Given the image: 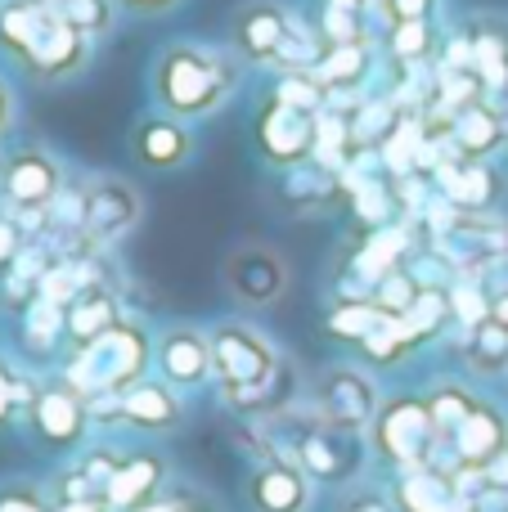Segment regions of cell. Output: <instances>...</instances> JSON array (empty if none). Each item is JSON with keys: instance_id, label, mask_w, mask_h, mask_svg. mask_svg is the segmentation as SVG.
I'll return each mask as SVG.
<instances>
[{"instance_id": "cell-30", "label": "cell", "mask_w": 508, "mask_h": 512, "mask_svg": "<svg viewBox=\"0 0 508 512\" xmlns=\"http://www.w3.org/2000/svg\"><path fill=\"white\" fill-rule=\"evenodd\" d=\"M464 364L473 378H508V328L495 319L464 333Z\"/></svg>"}, {"instance_id": "cell-31", "label": "cell", "mask_w": 508, "mask_h": 512, "mask_svg": "<svg viewBox=\"0 0 508 512\" xmlns=\"http://www.w3.org/2000/svg\"><path fill=\"white\" fill-rule=\"evenodd\" d=\"M338 171L329 167H293V171H279V194L293 212H311V207H324L329 198H338Z\"/></svg>"}, {"instance_id": "cell-18", "label": "cell", "mask_w": 508, "mask_h": 512, "mask_svg": "<svg viewBox=\"0 0 508 512\" xmlns=\"http://www.w3.org/2000/svg\"><path fill=\"white\" fill-rule=\"evenodd\" d=\"M248 508L252 512H311L315 481L293 463V454H270L248 472Z\"/></svg>"}, {"instance_id": "cell-48", "label": "cell", "mask_w": 508, "mask_h": 512, "mask_svg": "<svg viewBox=\"0 0 508 512\" xmlns=\"http://www.w3.org/2000/svg\"><path fill=\"white\" fill-rule=\"evenodd\" d=\"M50 512H113L108 499H68V504H50Z\"/></svg>"}, {"instance_id": "cell-10", "label": "cell", "mask_w": 508, "mask_h": 512, "mask_svg": "<svg viewBox=\"0 0 508 512\" xmlns=\"http://www.w3.org/2000/svg\"><path fill=\"white\" fill-rule=\"evenodd\" d=\"M293 23L297 14L284 0H243L230 14V50L243 59V68H275Z\"/></svg>"}, {"instance_id": "cell-34", "label": "cell", "mask_w": 508, "mask_h": 512, "mask_svg": "<svg viewBox=\"0 0 508 512\" xmlns=\"http://www.w3.org/2000/svg\"><path fill=\"white\" fill-rule=\"evenodd\" d=\"M450 315H455V328H477L491 319V283H477L468 274H459L450 283Z\"/></svg>"}, {"instance_id": "cell-6", "label": "cell", "mask_w": 508, "mask_h": 512, "mask_svg": "<svg viewBox=\"0 0 508 512\" xmlns=\"http://www.w3.org/2000/svg\"><path fill=\"white\" fill-rule=\"evenodd\" d=\"M212 342V378L221 391H248L257 382H266L279 369V351L257 324L248 319H225L207 333Z\"/></svg>"}, {"instance_id": "cell-52", "label": "cell", "mask_w": 508, "mask_h": 512, "mask_svg": "<svg viewBox=\"0 0 508 512\" xmlns=\"http://www.w3.org/2000/svg\"><path fill=\"white\" fill-rule=\"evenodd\" d=\"M495 512H508V499H504V504H500V508H495Z\"/></svg>"}, {"instance_id": "cell-23", "label": "cell", "mask_w": 508, "mask_h": 512, "mask_svg": "<svg viewBox=\"0 0 508 512\" xmlns=\"http://www.w3.org/2000/svg\"><path fill=\"white\" fill-rule=\"evenodd\" d=\"M162 486H167V463H162V454L153 450H140V454H126L122 468H117V477L108 481V508L113 512H131L140 504H149V499L162 495Z\"/></svg>"}, {"instance_id": "cell-8", "label": "cell", "mask_w": 508, "mask_h": 512, "mask_svg": "<svg viewBox=\"0 0 508 512\" xmlns=\"http://www.w3.org/2000/svg\"><path fill=\"white\" fill-rule=\"evenodd\" d=\"M315 126H320V117L297 113V108L279 104L275 95H261L257 117H252L257 153L275 171L306 167V162H315Z\"/></svg>"}, {"instance_id": "cell-2", "label": "cell", "mask_w": 508, "mask_h": 512, "mask_svg": "<svg viewBox=\"0 0 508 512\" xmlns=\"http://www.w3.org/2000/svg\"><path fill=\"white\" fill-rule=\"evenodd\" d=\"M149 364H153L149 328L135 324V319H122L108 337L81 346V351H68L59 378L86 400L122 396V391H131L140 378H149Z\"/></svg>"}, {"instance_id": "cell-1", "label": "cell", "mask_w": 508, "mask_h": 512, "mask_svg": "<svg viewBox=\"0 0 508 512\" xmlns=\"http://www.w3.org/2000/svg\"><path fill=\"white\" fill-rule=\"evenodd\" d=\"M243 86V59L207 41H167L149 63V99L176 122L221 113Z\"/></svg>"}, {"instance_id": "cell-7", "label": "cell", "mask_w": 508, "mask_h": 512, "mask_svg": "<svg viewBox=\"0 0 508 512\" xmlns=\"http://www.w3.org/2000/svg\"><path fill=\"white\" fill-rule=\"evenodd\" d=\"M378 409H383V391H378L374 369H365V364H329L315 378V414L329 427L365 436Z\"/></svg>"}, {"instance_id": "cell-49", "label": "cell", "mask_w": 508, "mask_h": 512, "mask_svg": "<svg viewBox=\"0 0 508 512\" xmlns=\"http://www.w3.org/2000/svg\"><path fill=\"white\" fill-rule=\"evenodd\" d=\"M131 512H180V495H167V490H162L158 499H149V504H140Z\"/></svg>"}, {"instance_id": "cell-9", "label": "cell", "mask_w": 508, "mask_h": 512, "mask_svg": "<svg viewBox=\"0 0 508 512\" xmlns=\"http://www.w3.org/2000/svg\"><path fill=\"white\" fill-rule=\"evenodd\" d=\"M144 221V194L126 176L86 180V243L90 248H117Z\"/></svg>"}, {"instance_id": "cell-43", "label": "cell", "mask_w": 508, "mask_h": 512, "mask_svg": "<svg viewBox=\"0 0 508 512\" xmlns=\"http://www.w3.org/2000/svg\"><path fill=\"white\" fill-rule=\"evenodd\" d=\"M333 512H396L392 495L387 490H374V486H351L347 495L338 499V508Z\"/></svg>"}, {"instance_id": "cell-53", "label": "cell", "mask_w": 508, "mask_h": 512, "mask_svg": "<svg viewBox=\"0 0 508 512\" xmlns=\"http://www.w3.org/2000/svg\"><path fill=\"white\" fill-rule=\"evenodd\" d=\"M0 5H5V0H0Z\"/></svg>"}, {"instance_id": "cell-20", "label": "cell", "mask_w": 508, "mask_h": 512, "mask_svg": "<svg viewBox=\"0 0 508 512\" xmlns=\"http://www.w3.org/2000/svg\"><path fill=\"white\" fill-rule=\"evenodd\" d=\"M464 27H468V41H473V72L482 81L486 99L508 104V18L473 14Z\"/></svg>"}, {"instance_id": "cell-25", "label": "cell", "mask_w": 508, "mask_h": 512, "mask_svg": "<svg viewBox=\"0 0 508 512\" xmlns=\"http://www.w3.org/2000/svg\"><path fill=\"white\" fill-rule=\"evenodd\" d=\"M45 23H50V9H41L36 0H5L0 5V54L18 68L36 45V36L45 32Z\"/></svg>"}, {"instance_id": "cell-36", "label": "cell", "mask_w": 508, "mask_h": 512, "mask_svg": "<svg viewBox=\"0 0 508 512\" xmlns=\"http://www.w3.org/2000/svg\"><path fill=\"white\" fill-rule=\"evenodd\" d=\"M36 400V382L27 373H18L14 364L0 360V427H9L14 418H23Z\"/></svg>"}, {"instance_id": "cell-51", "label": "cell", "mask_w": 508, "mask_h": 512, "mask_svg": "<svg viewBox=\"0 0 508 512\" xmlns=\"http://www.w3.org/2000/svg\"><path fill=\"white\" fill-rule=\"evenodd\" d=\"M36 5H41V9H50V14H59V9L68 5V0H36Z\"/></svg>"}, {"instance_id": "cell-15", "label": "cell", "mask_w": 508, "mask_h": 512, "mask_svg": "<svg viewBox=\"0 0 508 512\" xmlns=\"http://www.w3.org/2000/svg\"><path fill=\"white\" fill-rule=\"evenodd\" d=\"M153 364H158L162 382H171L176 391H198L212 378V342L203 328L194 324H171L153 337Z\"/></svg>"}, {"instance_id": "cell-27", "label": "cell", "mask_w": 508, "mask_h": 512, "mask_svg": "<svg viewBox=\"0 0 508 512\" xmlns=\"http://www.w3.org/2000/svg\"><path fill=\"white\" fill-rule=\"evenodd\" d=\"M18 333H23L27 355H68V324H63V310L50 301H27L18 310Z\"/></svg>"}, {"instance_id": "cell-41", "label": "cell", "mask_w": 508, "mask_h": 512, "mask_svg": "<svg viewBox=\"0 0 508 512\" xmlns=\"http://www.w3.org/2000/svg\"><path fill=\"white\" fill-rule=\"evenodd\" d=\"M0 512H50V490L36 481H0Z\"/></svg>"}, {"instance_id": "cell-5", "label": "cell", "mask_w": 508, "mask_h": 512, "mask_svg": "<svg viewBox=\"0 0 508 512\" xmlns=\"http://www.w3.org/2000/svg\"><path fill=\"white\" fill-rule=\"evenodd\" d=\"M288 454H293V463L315 486H351V481L365 472L369 445H365V436L329 427L315 414V423L297 427V432L288 436Z\"/></svg>"}, {"instance_id": "cell-28", "label": "cell", "mask_w": 508, "mask_h": 512, "mask_svg": "<svg viewBox=\"0 0 508 512\" xmlns=\"http://www.w3.org/2000/svg\"><path fill=\"white\" fill-rule=\"evenodd\" d=\"M477 405H482V396H477L464 378H437L432 382L428 387V409H432V423H437V432H441V445L464 427V418L473 414Z\"/></svg>"}, {"instance_id": "cell-16", "label": "cell", "mask_w": 508, "mask_h": 512, "mask_svg": "<svg viewBox=\"0 0 508 512\" xmlns=\"http://www.w3.org/2000/svg\"><path fill=\"white\" fill-rule=\"evenodd\" d=\"M387 495H392L396 512H486V499L464 495L455 472L441 468V463H428V468H414V472H396Z\"/></svg>"}, {"instance_id": "cell-21", "label": "cell", "mask_w": 508, "mask_h": 512, "mask_svg": "<svg viewBox=\"0 0 508 512\" xmlns=\"http://www.w3.org/2000/svg\"><path fill=\"white\" fill-rule=\"evenodd\" d=\"M122 319H126L122 297H117L104 279L86 283V288L77 292V301L63 310V324H68V351H81V346L108 337L117 324H122Z\"/></svg>"}, {"instance_id": "cell-26", "label": "cell", "mask_w": 508, "mask_h": 512, "mask_svg": "<svg viewBox=\"0 0 508 512\" xmlns=\"http://www.w3.org/2000/svg\"><path fill=\"white\" fill-rule=\"evenodd\" d=\"M419 346H428L419 328H414L405 315H392L374 337H365L356 351H360V364H365V369H392V364L410 360Z\"/></svg>"}, {"instance_id": "cell-33", "label": "cell", "mask_w": 508, "mask_h": 512, "mask_svg": "<svg viewBox=\"0 0 508 512\" xmlns=\"http://www.w3.org/2000/svg\"><path fill=\"white\" fill-rule=\"evenodd\" d=\"M266 95H275L279 104L297 108V113H311V117H320L324 108H329V90L320 86V77H315L311 68L306 72H279L275 86H270Z\"/></svg>"}, {"instance_id": "cell-22", "label": "cell", "mask_w": 508, "mask_h": 512, "mask_svg": "<svg viewBox=\"0 0 508 512\" xmlns=\"http://www.w3.org/2000/svg\"><path fill=\"white\" fill-rule=\"evenodd\" d=\"M185 418L176 387L162 378H140L131 391H122V423L135 432H171V427Z\"/></svg>"}, {"instance_id": "cell-3", "label": "cell", "mask_w": 508, "mask_h": 512, "mask_svg": "<svg viewBox=\"0 0 508 512\" xmlns=\"http://www.w3.org/2000/svg\"><path fill=\"white\" fill-rule=\"evenodd\" d=\"M369 450L387 472H414L441 459V432L432 423L428 396L419 391H401V396L383 400L374 427H369Z\"/></svg>"}, {"instance_id": "cell-14", "label": "cell", "mask_w": 508, "mask_h": 512, "mask_svg": "<svg viewBox=\"0 0 508 512\" xmlns=\"http://www.w3.org/2000/svg\"><path fill=\"white\" fill-rule=\"evenodd\" d=\"M90 54H95V41L81 36L72 23H63L59 14H50L45 32L36 36V45L27 50V59L18 63V68H23V77L36 81V86H63V81L86 72Z\"/></svg>"}, {"instance_id": "cell-17", "label": "cell", "mask_w": 508, "mask_h": 512, "mask_svg": "<svg viewBox=\"0 0 508 512\" xmlns=\"http://www.w3.org/2000/svg\"><path fill=\"white\" fill-rule=\"evenodd\" d=\"M446 144L455 158L468 162H495L508 149V104L495 99H477V104L459 108L446 122Z\"/></svg>"}, {"instance_id": "cell-4", "label": "cell", "mask_w": 508, "mask_h": 512, "mask_svg": "<svg viewBox=\"0 0 508 512\" xmlns=\"http://www.w3.org/2000/svg\"><path fill=\"white\" fill-rule=\"evenodd\" d=\"M68 185V171L45 144H14L0 153V203L27 225V234L50 230V207Z\"/></svg>"}, {"instance_id": "cell-13", "label": "cell", "mask_w": 508, "mask_h": 512, "mask_svg": "<svg viewBox=\"0 0 508 512\" xmlns=\"http://www.w3.org/2000/svg\"><path fill=\"white\" fill-rule=\"evenodd\" d=\"M225 292L243 310H270L288 292V261L266 243H243L225 256Z\"/></svg>"}, {"instance_id": "cell-45", "label": "cell", "mask_w": 508, "mask_h": 512, "mask_svg": "<svg viewBox=\"0 0 508 512\" xmlns=\"http://www.w3.org/2000/svg\"><path fill=\"white\" fill-rule=\"evenodd\" d=\"M180 5H185V0H117V9H122V14H135V18H162Z\"/></svg>"}, {"instance_id": "cell-32", "label": "cell", "mask_w": 508, "mask_h": 512, "mask_svg": "<svg viewBox=\"0 0 508 512\" xmlns=\"http://www.w3.org/2000/svg\"><path fill=\"white\" fill-rule=\"evenodd\" d=\"M221 400L243 418L279 414V409H288V400H293V369L279 364L266 382H257V387H248V391H221Z\"/></svg>"}, {"instance_id": "cell-38", "label": "cell", "mask_w": 508, "mask_h": 512, "mask_svg": "<svg viewBox=\"0 0 508 512\" xmlns=\"http://www.w3.org/2000/svg\"><path fill=\"white\" fill-rule=\"evenodd\" d=\"M50 230L54 234H81L86 239V180H68L63 194L50 207Z\"/></svg>"}, {"instance_id": "cell-50", "label": "cell", "mask_w": 508, "mask_h": 512, "mask_svg": "<svg viewBox=\"0 0 508 512\" xmlns=\"http://www.w3.org/2000/svg\"><path fill=\"white\" fill-rule=\"evenodd\" d=\"M180 512H221V508H212V504H207V499L185 495V490H180Z\"/></svg>"}, {"instance_id": "cell-29", "label": "cell", "mask_w": 508, "mask_h": 512, "mask_svg": "<svg viewBox=\"0 0 508 512\" xmlns=\"http://www.w3.org/2000/svg\"><path fill=\"white\" fill-rule=\"evenodd\" d=\"M387 310H378L374 301H333L329 310H324L320 328L333 337V342H347V346H360L365 337H374L378 328L387 324Z\"/></svg>"}, {"instance_id": "cell-12", "label": "cell", "mask_w": 508, "mask_h": 512, "mask_svg": "<svg viewBox=\"0 0 508 512\" xmlns=\"http://www.w3.org/2000/svg\"><path fill=\"white\" fill-rule=\"evenodd\" d=\"M126 149H131V162L149 176H171V171L189 167L198 153V135L189 122H176L167 113H144L131 122V135H126Z\"/></svg>"}, {"instance_id": "cell-35", "label": "cell", "mask_w": 508, "mask_h": 512, "mask_svg": "<svg viewBox=\"0 0 508 512\" xmlns=\"http://www.w3.org/2000/svg\"><path fill=\"white\" fill-rule=\"evenodd\" d=\"M117 14H122V9H117V0H68V5L59 9L63 23H72L81 36H90V41H99V36L113 32Z\"/></svg>"}, {"instance_id": "cell-39", "label": "cell", "mask_w": 508, "mask_h": 512, "mask_svg": "<svg viewBox=\"0 0 508 512\" xmlns=\"http://www.w3.org/2000/svg\"><path fill=\"white\" fill-rule=\"evenodd\" d=\"M419 292H423V288H419V279H414V274L401 265L396 274H387V279L378 283L374 297H369V301H374L378 310H387V315H405V310H410L414 301H419Z\"/></svg>"}, {"instance_id": "cell-46", "label": "cell", "mask_w": 508, "mask_h": 512, "mask_svg": "<svg viewBox=\"0 0 508 512\" xmlns=\"http://www.w3.org/2000/svg\"><path fill=\"white\" fill-rule=\"evenodd\" d=\"M14 122H18V95H14V86H9V77L0 72V140L14 131Z\"/></svg>"}, {"instance_id": "cell-44", "label": "cell", "mask_w": 508, "mask_h": 512, "mask_svg": "<svg viewBox=\"0 0 508 512\" xmlns=\"http://www.w3.org/2000/svg\"><path fill=\"white\" fill-rule=\"evenodd\" d=\"M482 490H486V499H508V450L495 454L482 468Z\"/></svg>"}, {"instance_id": "cell-42", "label": "cell", "mask_w": 508, "mask_h": 512, "mask_svg": "<svg viewBox=\"0 0 508 512\" xmlns=\"http://www.w3.org/2000/svg\"><path fill=\"white\" fill-rule=\"evenodd\" d=\"M383 9V23H437L441 0H378Z\"/></svg>"}, {"instance_id": "cell-11", "label": "cell", "mask_w": 508, "mask_h": 512, "mask_svg": "<svg viewBox=\"0 0 508 512\" xmlns=\"http://www.w3.org/2000/svg\"><path fill=\"white\" fill-rule=\"evenodd\" d=\"M23 418H27V432L36 436V445H45V450H54V454L77 450V445L86 441V432H90L86 396H77L63 378L41 382V387H36L32 409H27Z\"/></svg>"}, {"instance_id": "cell-19", "label": "cell", "mask_w": 508, "mask_h": 512, "mask_svg": "<svg viewBox=\"0 0 508 512\" xmlns=\"http://www.w3.org/2000/svg\"><path fill=\"white\" fill-rule=\"evenodd\" d=\"M504 450H508V414L495 400H482V405L464 418V427L446 441V454L455 468H486V463Z\"/></svg>"}, {"instance_id": "cell-24", "label": "cell", "mask_w": 508, "mask_h": 512, "mask_svg": "<svg viewBox=\"0 0 508 512\" xmlns=\"http://www.w3.org/2000/svg\"><path fill=\"white\" fill-rule=\"evenodd\" d=\"M441 36L446 32L437 23H392L383 27V54L405 72L428 68L441 54Z\"/></svg>"}, {"instance_id": "cell-37", "label": "cell", "mask_w": 508, "mask_h": 512, "mask_svg": "<svg viewBox=\"0 0 508 512\" xmlns=\"http://www.w3.org/2000/svg\"><path fill=\"white\" fill-rule=\"evenodd\" d=\"M315 32H320L324 50H329V45L369 41L365 14H351V9H338V5H324V9H320V18H315Z\"/></svg>"}, {"instance_id": "cell-40", "label": "cell", "mask_w": 508, "mask_h": 512, "mask_svg": "<svg viewBox=\"0 0 508 512\" xmlns=\"http://www.w3.org/2000/svg\"><path fill=\"white\" fill-rule=\"evenodd\" d=\"M32 234H27V225L18 221L14 212H9L5 203H0V279H5L9 270L18 265V256H23L27 248H32Z\"/></svg>"}, {"instance_id": "cell-47", "label": "cell", "mask_w": 508, "mask_h": 512, "mask_svg": "<svg viewBox=\"0 0 508 512\" xmlns=\"http://www.w3.org/2000/svg\"><path fill=\"white\" fill-rule=\"evenodd\" d=\"M491 319H495L500 328H508V279L491 288Z\"/></svg>"}]
</instances>
